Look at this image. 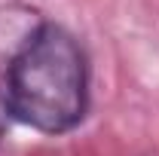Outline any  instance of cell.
Segmentation results:
<instances>
[{
    "label": "cell",
    "mask_w": 159,
    "mask_h": 156,
    "mask_svg": "<svg viewBox=\"0 0 159 156\" xmlns=\"http://www.w3.org/2000/svg\"><path fill=\"white\" fill-rule=\"evenodd\" d=\"M0 104L43 135L80 126L89 107V67L77 37L61 25L40 21L6 64Z\"/></svg>",
    "instance_id": "1"
},
{
    "label": "cell",
    "mask_w": 159,
    "mask_h": 156,
    "mask_svg": "<svg viewBox=\"0 0 159 156\" xmlns=\"http://www.w3.org/2000/svg\"><path fill=\"white\" fill-rule=\"evenodd\" d=\"M3 113H6V110H3V104H0V129H3Z\"/></svg>",
    "instance_id": "2"
}]
</instances>
